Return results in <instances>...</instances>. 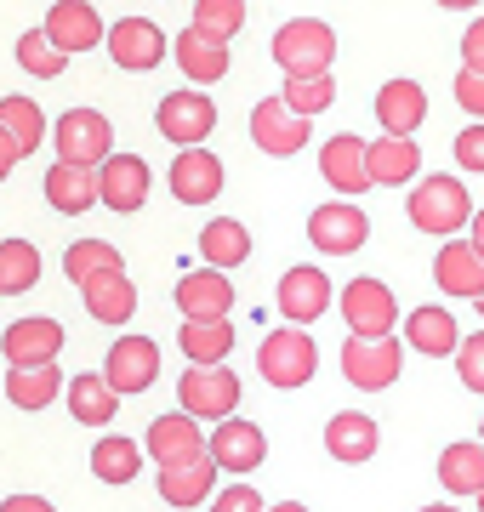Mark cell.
Here are the masks:
<instances>
[{
	"label": "cell",
	"mask_w": 484,
	"mask_h": 512,
	"mask_svg": "<svg viewBox=\"0 0 484 512\" xmlns=\"http://www.w3.org/2000/svg\"><path fill=\"white\" fill-rule=\"evenodd\" d=\"M399 336H388V342H359V336H348L342 342V376L359 387V393H388L393 382H399Z\"/></svg>",
	"instance_id": "obj_10"
},
{
	"label": "cell",
	"mask_w": 484,
	"mask_h": 512,
	"mask_svg": "<svg viewBox=\"0 0 484 512\" xmlns=\"http://www.w3.org/2000/svg\"><path fill=\"white\" fill-rule=\"evenodd\" d=\"M308 137H314V120L291 114L280 97H262L257 109H251V143H257L262 154H274V160L302 154V148H308Z\"/></svg>",
	"instance_id": "obj_9"
},
{
	"label": "cell",
	"mask_w": 484,
	"mask_h": 512,
	"mask_svg": "<svg viewBox=\"0 0 484 512\" xmlns=\"http://www.w3.org/2000/svg\"><path fill=\"white\" fill-rule=\"evenodd\" d=\"M456 165L473 171V177H484V126L479 120H473L467 131H456Z\"/></svg>",
	"instance_id": "obj_44"
},
{
	"label": "cell",
	"mask_w": 484,
	"mask_h": 512,
	"mask_svg": "<svg viewBox=\"0 0 484 512\" xmlns=\"http://www.w3.org/2000/svg\"><path fill=\"white\" fill-rule=\"evenodd\" d=\"M479 512H484V495H479Z\"/></svg>",
	"instance_id": "obj_55"
},
{
	"label": "cell",
	"mask_w": 484,
	"mask_h": 512,
	"mask_svg": "<svg viewBox=\"0 0 484 512\" xmlns=\"http://www.w3.org/2000/svg\"><path fill=\"white\" fill-rule=\"evenodd\" d=\"M0 131L23 148V154H35L46 143V114L35 109V97H0Z\"/></svg>",
	"instance_id": "obj_38"
},
{
	"label": "cell",
	"mask_w": 484,
	"mask_h": 512,
	"mask_svg": "<svg viewBox=\"0 0 484 512\" xmlns=\"http://www.w3.org/2000/svg\"><path fill=\"white\" fill-rule=\"evenodd\" d=\"M177 348H183V359H194V365H223L228 353H234V325H228V319H217V325H188L183 319Z\"/></svg>",
	"instance_id": "obj_36"
},
{
	"label": "cell",
	"mask_w": 484,
	"mask_h": 512,
	"mask_svg": "<svg viewBox=\"0 0 484 512\" xmlns=\"http://www.w3.org/2000/svg\"><path fill=\"white\" fill-rule=\"evenodd\" d=\"M223 160L211 154V148H183L177 160H171V200L183 205H211L223 194Z\"/></svg>",
	"instance_id": "obj_19"
},
{
	"label": "cell",
	"mask_w": 484,
	"mask_h": 512,
	"mask_svg": "<svg viewBox=\"0 0 484 512\" xmlns=\"http://www.w3.org/2000/svg\"><path fill=\"white\" fill-rule=\"evenodd\" d=\"M410 222L422 234L456 239L462 228H473V194H467L462 177H422L410 188Z\"/></svg>",
	"instance_id": "obj_1"
},
{
	"label": "cell",
	"mask_w": 484,
	"mask_h": 512,
	"mask_svg": "<svg viewBox=\"0 0 484 512\" xmlns=\"http://www.w3.org/2000/svg\"><path fill=\"white\" fill-rule=\"evenodd\" d=\"M57 393H69V387H63V370H57V365L6 370V399L18 404V410H46Z\"/></svg>",
	"instance_id": "obj_33"
},
{
	"label": "cell",
	"mask_w": 484,
	"mask_h": 512,
	"mask_svg": "<svg viewBox=\"0 0 484 512\" xmlns=\"http://www.w3.org/2000/svg\"><path fill=\"white\" fill-rule=\"evenodd\" d=\"M342 319H348V336H359V342H388L393 325H399V302H393V291L382 285V279L359 274L342 285Z\"/></svg>",
	"instance_id": "obj_5"
},
{
	"label": "cell",
	"mask_w": 484,
	"mask_h": 512,
	"mask_svg": "<svg viewBox=\"0 0 484 512\" xmlns=\"http://www.w3.org/2000/svg\"><path fill=\"white\" fill-rule=\"evenodd\" d=\"M422 120H428V92L416 80H388L376 92V126L388 131V137H410Z\"/></svg>",
	"instance_id": "obj_25"
},
{
	"label": "cell",
	"mask_w": 484,
	"mask_h": 512,
	"mask_svg": "<svg viewBox=\"0 0 484 512\" xmlns=\"http://www.w3.org/2000/svg\"><path fill=\"white\" fill-rule=\"evenodd\" d=\"M80 296H86V313L103 319V325H126L131 313H137V285L126 274L103 279V285H92V291H80Z\"/></svg>",
	"instance_id": "obj_39"
},
{
	"label": "cell",
	"mask_w": 484,
	"mask_h": 512,
	"mask_svg": "<svg viewBox=\"0 0 484 512\" xmlns=\"http://www.w3.org/2000/svg\"><path fill=\"white\" fill-rule=\"evenodd\" d=\"M143 444L137 439H120V433H109V439L92 444V473L103 478V484H131L137 478V467H143Z\"/></svg>",
	"instance_id": "obj_34"
},
{
	"label": "cell",
	"mask_w": 484,
	"mask_h": 512,
	"mask_svg": "<svg viewBox=\"0 0 484 512\" xmlns=\"http://www.w3.org/2000/svg\"><path fill=\"white\" fill-rule=\"evenodd\" d=\"M23 160V148L12 143V137H6V131H0V183H6V177H12V165Z\"/></svg>",
	"instance_id": "obj_49"
},
{
	"label": "cell",
	"mask_w": 484,
	"mask_h": 512,
	"mask_svg": "<svg viewBox=\"0 0 484 512\" xmlns=\"http://www.w3.org/2000/svg\"><path fill=\"white\" fill-rule=\"evenodd\" d=\"M245 18H251L245 0H200V6H194V29L211 35V40H223V46L245 29Z\"/></svg>",
	"instance_id": "obj_40"
},
{
	"label": "cell",
	"mask_w": 484,
	"mask_h": 512,
	"mask_svg": "<svg viewBox=\"0 0 484 512\" xmlns=\"http://www.w3.org/2000/svg\"><path fill=\"white\" fill-rule=\"evenodd\" d=\"M274 63L285 69V80H325L336 63V35L319 18H291L274 35Z\"/></svg>",
	"instance_id": "obj_2"
},
{
	"label": "cell",
	"mask_w": 484,
	"mask_h": 512,
	"mask_svg": "<svg viewBox=\"0 0 484 512\" xmlns=\"http://www.w3.org/2000/svg\"><path fill=\"white\" fill-rule=\"evenodd\" d=\"M46 205H52L57 217H86L92 205H103V194H97V171L57 160L52 171H46Z\"/></svg>",
	"instance_id": "obj_24"
},
{
	"label": "cell",
	"mask_w": 484,
	"mask_h": 512,
	"mask_svg": "<svg viewBox=\"0 0 484 512\" xmlns=\"http://www.w3.org/2000/svg\"><path fill=\"white\" fill-rule=\"evenodd\" d=\"M405 348L428 353V359H450V353L462 348L456 313H445V308H410V319H405Z\"/></svg>",
	"instance_id": "obj_26"
},
{
	"label": "cell",
	"mask_w": 484,
	"mask_h": 512,
	"mask_svg": "<svg viewBox=\"0 0 484 512\" xmlns=\"http://www.w3.org/2000/svg\"><path fill=\"white\" fill-rule=\"evenodd\" d=\"M154 126H160V137L177 148H205V137L217 131V103L205 92H166L160 97V109H154Z\"/></svg>",
	"instance_id": "obj_7"
},
{
	"label": "cell",
	"mask_w": 484,
	"mask_h": 512,
	"mask_svg": "<svg viewBox=\"0 0 484 512\" xmlns=\"http://www.w3.org/2000/svg\"><path fill=\"white\" fill-rule=\"evenodd\" d=\"M211 484H217V461L211 456L188 461V467H160V501L166 507H200Z\"/></svg>",
	"instance_id": "obj_29"
},
{
	"label": "cell",
	"mask_w": 484,
	"mask_h": 512,
	"mask_svg": "<svg viewBox=\"0 0 484 512\" xmlns=\"http://www.w3.org/2000/svg\"><path fill=\"white\" fill-rule=\"evenodd\" d=\"M40 279V251L29 239H0V296H23L35 291Z\"/></svg>",
	"instance_id": "obj_37"
},
{
	"label": "cell",
	"mask_w": 484,
	"mask_h": 512,
	"mask_svg": "<svg viewBox=\"0 0 484 512\" xmlns=\"http://www.w3.org/2000/svg\"><path fill=\"white\" fill-rule=\"evenodd\" d=\"M97 194H103V205H109L114 217L143 211V200H149V160H137V154H114V160L97 171Z\"/></svg>",
	"instance_id": "obj_22"
},
{
	"label": "cell",
	"mask_w": 484,
	"mask_h": 512,
	"mask_svg": "<svg viewBox=\"0 0 484 512\" xmlns=\"http://www.w3.org/2000/svg\"><path fill=\"white\" fill-rule=\"evenodd\" d=\"M177 404L194 421H228L240 410V376L228 365H188L177 382Z\"/></svg>",
	"instance_id": "obj_6"
},
{
	"label": "cell",
	"mask_w": 484,
	"mask_h": 512,
	"mask_svg": "<svg viewBox=\"0 0 484 512\" xmlns=\"http://www.w3.org/2000/svg\"><path fill=\"white\" fill-rule=\"evenodd\" d=\"M40 29L52 35V46H57L63 57L92 52V46H109V29H103V18H97L92 0H57Z\"/></svg>",
	"instance_id": "obj_14"
},
{
	"label": "cell",
	"mask_w": 484,
	"mask_h": 512,
	"mask_svg": "<svg viewBox=\"0 0 484 512\" xmlns=\"http://www.w3.org/2000/svg\"><path fill=\"white\" fill-rule=\"evenodd\" d=\"M109 57L126 74H149V69L166 63V35H160L149 18H120L109 29Z\"/></svg>",
	"instance_id": "obj_20"
},
{
	"label": "cell",
	"mask_w": 484,
	"mask_h": 512,
	"mask_svg": "<svg viewBox=\"0 0 484 512\" xmlns=\"http://www.w3.org/2000/svg\"><path fill=\"white\" fill-rule=\"evenodd\" d=\"M200 256H205V268H217V274H228V268H240L245 256H251V234H245V222H205L200 228Z\"/></svg>",
	"instance_id": "obj_31"
},
{
	"label": "cell",
	"mask_w": 484,
	"mask_h": 512,
	"mask_svg": "<svg viewBox=\"0 0 484 512\" xmlns=\"http://www.w3.org/2000/svg\"><path fill=\"white\" fill-rule=\"evenodd\" d=\"M479 444H484V421H479Z\"/></svg>",
	"instance_id": "obj_54"
},
{
	"label": "cell",
	"mask_w": 484,
	"mask_h": 512,
	"mask_svg": "<svg viewBox=\"0 0 484 512\" xmlns=\"http://www.w3.org/2000/svg\"><path fill=\"white\" fill-rule=\"evenodd\" d=\"M205 433H200V421L194 416H154L149 421V439H143V450H149L160 467H188V461H200L205 456Z\"/></svg>",
	"instance_id": "obj_18"
},
{
	"label": "cell",
	"mask_w": 484,
	"mask_h": 512,
	"mask_svg": "<svg viewBox=\"0 0 484 512\" xmlns=\"http://www.w3.org/2000/svg\"><path fill=\"white\" fill-rule=\"evenodd\" d=\"M0 353L12 359V370H35V365H57L63 353V325L35 313V319H12L0 330Z\"/></svg>",
	"instance_id": "obj_11"
},
{
	"label": "cell",
	"mask_w": 484,
	"mask_h": 512,
	"mask_svg": "<svg viewBox=\"0 0 484 512\" xmlns=\"http://www.w3.org/2000/svg\"><path fill=\"white\" fill-rule=\"evenodd\" d=\"M433 279L445 296H462V302H479L484 296V251L473 239H445V251L433 256Z\"/></svg>",
	"instance_id": "obj_21"
},
{
	"label": "cell",
	"mask_w": 484,
	"mask_h": 512,
	"mask_svg": "<svg viewBox=\"0 0 484 512\" xmlns=\"http://www.w3.org/2000/svg\"><path fill=\"white\" fill-rule=\"evenodd\" d=\"M18 63L35 74V80H57V74L69 69V57L52 46V35H46V29H29V35L18 40Z\"/></svg>",
	"instance_id": "obj_41"
},
{
	"label": "cell",
	"mask_w": 484,
	"mask_h": 512,
	"mask_svg": "<svg viewBox=\"0 0 484 512\" xmlns=\"http://www.w3.org/2000/svg\"><path fill=\"white\" fill-rule=\"evenodd\" d=\"M280 103L291 114H302V120H314V114H325L336 103V80H331V74H325V80H285Z\"/></svg>",
	"instance_id": "obj_42"
},
{
	"label": "cell",
	"mask_w": 484,
	"mask_h": 512,
	"mask_svg": "<svg viewBox=\"0 0 484 512\" xmlns=\"http://www.w3.org/2000/svg\"><path fill=\"white\" fill-rule=\"evenodd\" d=\"M52 143H57V160H63V165H86V171H103V165L114 160V126H109V120H103L97 109H69V114H57Z\"/></svg>",
	"instance_id": "obj_4"
},
{
	"label": "cell",
	"mask_w": 484,
	"mask_h": 512,
	"mask_svg": "<svg viewBox=\"0 0 484 512\" xmlns=\"http://www.w3.org/2000/svg\"><path fill=\"white\" fill-rule=\"evenodd\" d=\"M439 484L450 495H484V444H450L439 456Z\"/></svg>",
	"instance_id": "obj_35"
},
{
	"label": "cell",
	"mask_w": 484,
	"mask_h": 512,
	"mask_svg": "<svg viewBox=\"0 0 484 512\" xmlns=\"http://www.w3.org/2000/svg\"><path fill=\"white\" fill-rule=\"evenodd\" d=\"M473 308H479V313H484V296H479V302H473Z\"/></svg>",
	"instance_id": "obj_53"
},
{
	"label": "cell",
	"mask_w": 484,
	"mask_h": 512,
	"mask_svg": "<svg viewBox=\"0 0 484 512\" xmlns=\"http://www.w3.org/2000/svg\"><path fill=\"white\" fill-rule=\"evenodd\" d=\"M416 171H422V148H416V137H376L371 143V183L399 188V183H410Z\"/></svg>",
	"instance_id": "obj_30"
},
{
	"label": "cell",
	"mask_w": 484,
	"mask_h": 512,
	"mask_svg": "<svg viewBox=\"0 0 484 512\" xmlns=\"http://www.w3.org/2000/svg\"><path fill=\"white\" fill-rule=\"evenodd\" d=\"M422 512H456V507H445V501H439V507H422Z\"/></svg>",
	"instance_id": "obj_52"
},
{
	"label": "cell",
	"mask_w": 484,
	"mask_h": 512,
	"mask_svg": "<svg viewBox=\"0 0 484 512\" xmlns=\"http://www.w3.org/2000/svg\"><path fill=\"white\" fill-rule=\"evenodd\" d=\"M376 444H382V433H376V421L365 416V410H342V416L325 421V450H331L336 461H371Z\"/></svg>",
	"instance_id": "obj_27"
},
{
	"label": "cell",
	"mask_w": 484,
	"mask_h": 512,
	"mask_svg": "<svg viewBox=\"0 0 484 512\" xmlns=\"http://www.w3.org/2000/svg\"><path fill=\"white\" fill-rule=\"evenodd\" d=\"M308 239H314L319 256H354L359 245L371 239V217H365L354 200H331L308 217Z\"/></svg>",
	"instance_id": "obj_8"
},
{
	"label": "cell",
	"mask_w": 484,
	"mask_h": 512,
	"mask_svg": "<svg viewBox=\"0 0 484 512\" xmlns=\"http://www.w3.org/2000/svg\"><path fill=\"white\" fill-rule=\"evenodd\" d=\"M257 370H262V382L280 387V393L308 387V382H314V370H319L314 336H308V330H297V325L268 330V336H262V348H257Z\"/></svg>",
	"instance_id": "obj_3"
},
{
	"label": "cell",
	"mask_w": 484,
	"mask_h": 512,
	"mask_svg": "<svg viewBox=\"0 0 484 512\" xmlns=\"http://www.w3.org/2000/svg\"><path fill=\"white\" fill-rule=\"evenodd\" d=\"M228 308H234V279L228 274L194 268V274L177 279V313L188 325H217V319H228Z\"/></svg>",
	"instance_id": "obj_15"
},
{
	"label": "cell",
	"mask_w": 484,
	"mask_h": 512,
	"mask_svg": "<svg viewBox=\"0 0 484 512\" xmlns=\"http://www.w3.org/2000/svg\"><path fill=\"white\" fill-rule=\"evenodd\" d=\"M103 382L126 399V393H149L160 382V348H154L149 336H120L103 359Z\"/></svg>",
	"instance_id": "obj_12"
},
{
	"label": "cell",
	"mask_w": 484,
	"mask_h": 512,
	"mask_svg": "<svg viewBox=\"0 0 484 512\" xmlns=\"http://www.w3.org/2000/svg\"><path fill=\"white\" fill-rule=\"evenodd\" d=\"M268 512H308L302 501H280V507H268Z\"/></svg>",
	"instance_id": "obj_51"
},
{
	"label": "cell",
	"mask_w": 484,
	"mask_h": 512,
	"mask_svg": "<svg viewBox=\"0 0 484 512\" xmlns=\"http://www.w3.org/2000/svg\"><path fill=\"white\" fill-rule=\"evenodd\" d=\"M456 103H462V109L484 126V74H467V69L456 74Z\"/></svg>",
	"instance_id": "obj_46"
},
{
	"label": "cell",
	"mask_w": 484,
	"mask_h": 512,
	"mask_svg": "<svg viewBox=\"0 0 484 512\" xmlns=\"http://www.w3.org/2000/svg\"><path fill=\"white\" fill-rule=\"evenodd\" d=\"M0 512H57V507L46 501V495H6V501H0Z\"/></svg>",
	"instance_id": "obj_48"
},
{
	"label": "cell",
	"mask_w": 484,
	"mask_h": 512,
	"mask_svg": "<svg viewBox=\"0 0 484 512\" xmlns=\"http://www.w3.org/2000/svg\"><path fill=\"white\" fill-rule=\"evenodd\" d=\"M114 410H120V393H114L103 376H75V382H69V416H75L80 427H109Z\"/></svg>",
	"instance_id": "obj_32"
},
{
	"label": "cell",
	"mask_w": 484,
	"mask_h": 512,
	"mask_svg": "<svg viewBox=\"0 0 484 512\" xmlns=\"http://www.w3.org/2000/svg\"><path fill=\"white\" fill-rule=\"evenodd\" d=\"M211 512H262V495L251 484H228V490H217Z\"/></svg>",
	"instance_id": "obj_45"
},
{
	"label": "cell",
	"mask_w": 484,
	"mask_h": 512,
	"mask_svg": "<svg viewBox=\"0 0 484 512\" xmlns=\"http://www.w3.org/2000/svg\"><path fill=\"white\" fill-rule=\"evenodd\" d=\"M456 376H462L467 393H484V330L462 336V348H456Z\"/></svg>",
	"instance_id": "obj_43"
},
{
	"label": "cell",
	"mask_w": 484,
	"mask_h": 512,
	"mask_svg": "<svg viewBox=\"0 0 484 512\" xmlns=\"http://www.w3.org/2000/svg\"><path fill=\"white\" fill-rule=\"evenodd\" d=\"M462 69L467 74H484V18L467 23V35H462Z\"/></svg>",
	"instance_id": "obj_47"
},
{
	"label": "cell",
	"mask_w": 484,
	"mask_h": 512,
	"mask_svg": "<svg viewBox=\"0 0 484 512\" xmlns=\"http://www.w3.org/2000/svg\"><path fill=\"white\" fill-rule=\"evenodd\" d=\"M63 274L75 279L80 291H92L103 279L126 274V262H120V251H114L109 239H75V245L63 251Z\"/></svg>",
	"instance_id": "obj_28"
},
{
	"label": "cell",
	"mask_w": 484,
	"mask_h": 512,
	"mask_svg": "<svg viewBox=\"0 0 484 512\" xmlns=\"http://www.w3.org/2000/svg\"><path fill=\"white\" fill-rule=\"evenodd\" d=\"M331 279H325V268H285V279H280V319L285 325H297V330H308L314 319H325L331 313Z\"/></svg>",
	"instance_id": "obj_13"
},
{
	"label": "cell",
	"mask_w": 484,
	"mask_h": 512,
	"mask_svg": "<svg viewBox=\"0 0 484 512\" xmlns=\"http://www.w3.org/2000/svg\"><path fill=\"white\" fill-rule=\"evenodd\" d=\"M171 57H177V69L188 74V86H194V92H200V86H217V80L228 74V46H223V40H211V35H200L194 23L177 35Z\"/></svg>",
	"instance_id": "obj_23"
},
{
	"label": "cell",
	"mask_w": 484,
	"mask_h": 512,
	"mask_svg": "<svg viewBox=\"0 0 484 512\" xmlns=\"http://www.w3.org/2000/svg\"><path fill=\"white\" fill-rule=\"evenodd\" d=\"M319 177L342 194V200H359L371 183V143H359V137H331V143L319 148Z\"/></svg>",
	"instance_id": "obj_16"
},
{
	"label": "cell",
	"mask_w": 484,
	"mask_h": 512,
	"mask_svg": "<svg viewBox=\"0 0 484 512\" xmlns=\"http://www.w3.org/2000/svg\"><path fill=\"white\" fill-rule=\"evenodd\" d=\"M473 245H479V251H484V205H479V211H473Z\"/></svg>",
	"instance_id": "obj_50"
},
{
	"label": "cell",
	"mask_w": 484,
	"mask_h": 512,
	"mask_svg": "<svg viewBox=\"0 0 484 512\" xmlns=\"http://www.w3.org/2000/svg\"><path fill=\"white\" fill-rule=\"evenodd\" d=\"M205 456L217 461L223 473H257L262 456H268V439H262L257 421L228 416V421H217V433H211V444H205Z\"/></svg>",
	"instance_id": "obj_17"
}]
</instances>
